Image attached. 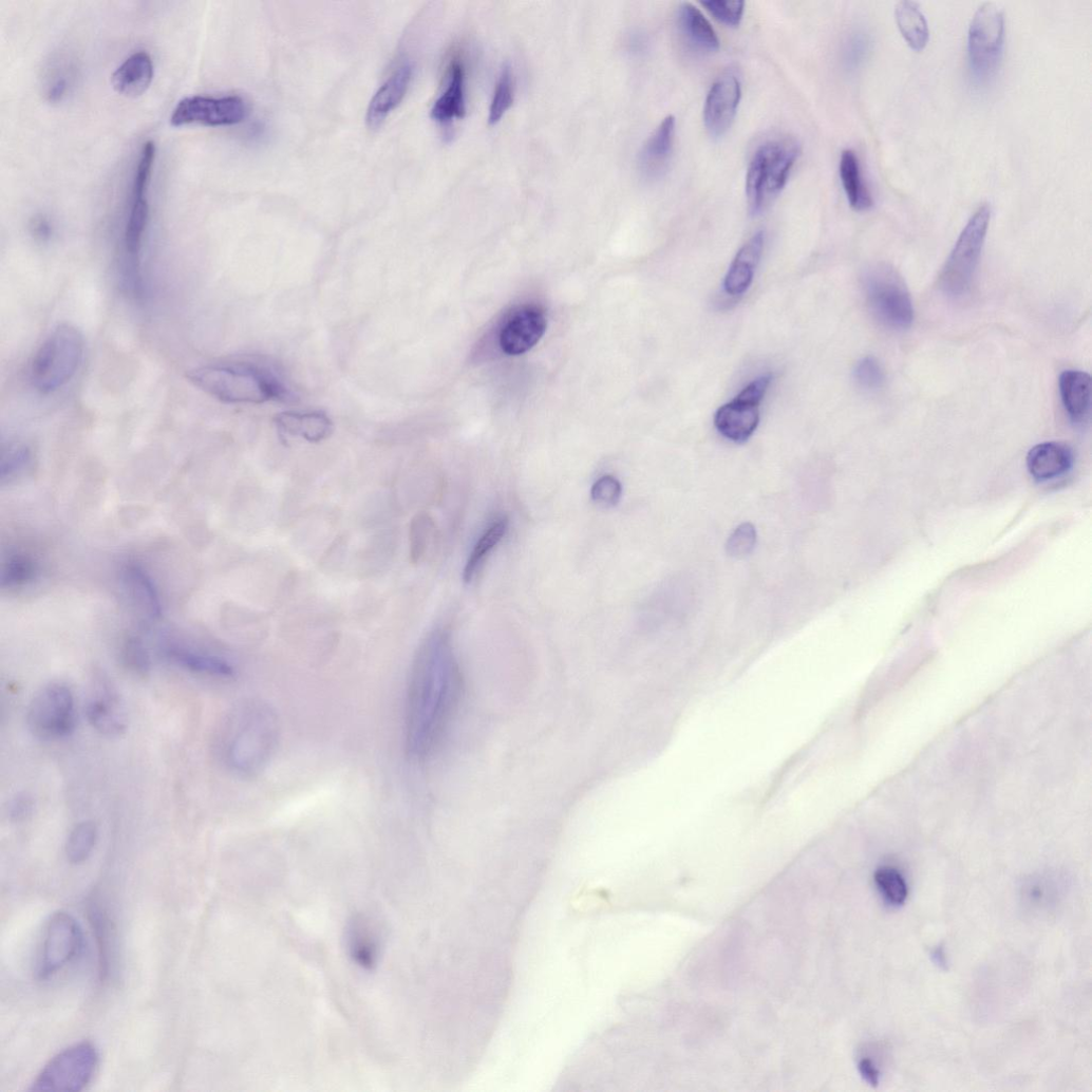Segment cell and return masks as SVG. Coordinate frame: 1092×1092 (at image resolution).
<instances>
[{
  "label": "cell",
  "instance_id": "1",
  "mask_svg": "<svg viewBox=\"0 0 1092 1092\" xmlns=\"http://www.w3.org/2000/svg\"><path fill=\"white\" fill-rule=\"evenodd\" d=\"M462 676L449 638L430 636L414 661L407 700L406 740L415 760L439 743L457 709Z\"/></svg>",
  "mask_w": 1092,
  "mask_h": 1092
},
{
  "label": "cell",
  "instance_id": "2",
  "mask_svg": "<svg viewBox=\"0 0 1092 1092\" xmlns=\"http://www.w3.org/2000/svg\"><path fill=\"white\" fill-rule=\"evenodd\" d=\"M188 379L206 394L231 404L285 401L290 393L276 373L251 362L218 363L189 373Z\"/></svg>",
  "mask_w": 1092,
  "mask_h": 1092
},
{
  "label": "cell",
  "instance_id": "3",
  "mask_svg": "<svg viewBox=\"0 0 1092 1092\" xmlns=\"http://www.w3.org/2000/svg\"><path fill=\"white\" fill-rule=\"evenodd\" d=\"M280 727L276 712L266 703L251 702L230 718L225 733V756L238 773L262 771L272 756Z\"/></svg>",
  "mask_w": 1092,
  "mask_h": 1092
},
{
  "label": "cell",
  "instance_id": "4",
  "mask_svg": "<svg viewBox=\"0 0 1092 1092\" xmlns=\"http://www.w3.org/2000/svg\"><path fill=\"white\" fill-rule=\"evenodd\" d=\"M801 154V146L792 138L762 144L754 152L746 175L749 211L759 215L779 196Z\"/></svg>",
  "mask_w": 1092,
  "mask_h": 1092
},
{
  "label": "cell",
  "instance_id": "5",
  "mask_svg": "<svg viewBox=\"0 0 1092 1092\" xmlns=\"http://www.w3.org/2000/svg\"><path fill=\"white\" fill-rule=\"evenodd\" d=\"M84 351L81 333L72 324H60L36 354L31 369L34 387L42 394H51L76 375Z\"/></svg>",
  "mask_w": 1092,
  "mask_h": 1092
},
{
  "label": "cell",
  "instance_id": "6",
  "mask_svg": "<svg viewBox=\"0 0 1092 1092\" xmlns=\"http://www.w3.org/2000/svg\"><path fill=\"white\" fill-rule=\"evenodd\" d=\"M991 218L992 206L979 205L959 236L939 279L941 290L948 297L959 298L971 289Z\"/></svg>",
  "mask_w": 1092,
  "mask_h": 1092
},
{
  "label": "cell",
  "instance_id": "7",
  "mask_svg": "<svg viewBox=\"0 0 1092 1092\" xmlns=\"http://www.w3.org/2000/svg\"><path fill=\"white\" fill-rule=\"evenodd\" d=\"M867 304L873 316L892 331H906L912 324L915 308L910 293L899 272L879 265L864 278Z\"/></svg>",
  "mask_w": 1092,
  "mask_h": 1092
},
{
  "label": "cell",
  "instance_id": "8",
  "mask_svg": "<svg viewBox=\"0 0 1092 1092\" xmlns=\"http://www.w3.org/2000/svg\"><path fill=\"white\" fill-rule=\"evenodd\" d=\"M1005 22L1002 11L986 2L976 11L968 29V65L976 82L989 81L997 72L1004 48Z\"/></svg>",
  "mask_w": 1092,
  "mask_h": 1092
},
{
  "label": "cell",
  "instance_id": "9",
  "mask_svg": "<svg viewBox=\"0 0 1092 1092\" xmlns=\"http://www.w3.org/2000/svg\"><path fill=\"white\" fill-rule=\"evenodd\" d=\"M27 727L32 734L45 741L70 736L76 726L74 697L61 683L41 689L27 710Z\"/></svg>",
  "mask_w": 1092,
  "mask_h": 1092
},
{
  "label": "cell",
  "instance_id": "10",
  "mask_svg": "<svg viewBox=\"0 0 1092 1092\" xmlns=\"http://www.w3.org/2000/svg\"><path fill=\"white\" fill-rule=\"evenodd\" d=\"M98 1063L93 1044L81 1042L56 1055L40 1072L32 1091H81L92 1079Z\"/></svg>",
  "mask_w": 1092,
  "mask_h": 1092
},
{
  "label": "cell",
  "instance_id": "11",
  "mask_svg": "<svg viewBox=\"0 0 1092 1092\" xmlns=\"http://www.w3.org/2000/svg\"><path fill=\"white\" fill-rule=\"evenodd\" d=\"M247 116L248 105L242 96L194 95L176 105L170 123L176 128L191 125L231 127L242 124Z\"/></svg>",
  "mask_w": 1092,
  "mask_h": 1092
},
{
  "label": "cell",
  "instance_id": "12",
  "mask_svg": "<svg viewBox=\"0 0 1092 1092\" xmlns=\"http://www.w3.org/2000/svg\"><path fill=\"white\" fill-rule=\"evenodd\" d=\"M83 934L78 922L67 912H57L48 922L38 975L48 979L70 964L81 953Z\"/></svg>",
  "mask_w": 1092,
  "mask_h": 1092
},
{
  "label": "cell",
  "instance_id": "13",
  "mask_svg": "<svg viewBox=\"0 0 1092 1092\" xmlns=\"http://www.w3.org/2000/svg\"><path fill=\"white\" fill-rule=\"evenodd\" d=\"M545 312L535 304L515 308L504 321L500 332V346L509 356H520L530 351L546 331Z\"/></svg>",
  "mask_w": 1092,
  "mask_h": 1092
},
{
  "label": "cell",
  "instance_id": "14",
  "mask_svg": "<svg viewBox=\"0 0 1092 1092\" xmlns=\"http://www.w3.org/2000/svg\"><path fill=\"white\" fill-rule=\"evenodd\" d=\"M89 723L101 735L119 737L128 730V718L116 688L103 677L94 680L86 704Z\"/></svg>",
  "mask_w": 1092,
  "mask_h": 1092
},
{
  "label": "cell",
  "instance_id": "15",
  "mask_svg": "<svg viewBox=\"0 0 1092 1092\" xmlns=\"http://www.w3.org/2000/svg\"><path fill=\"white\" fill-rule=\"evenodd\" d=\"M740 98L741 84L735 74H724L713 83L703 111L704 125L712 136L720 137L729 131L736 117Z\"/></svg>",
  "mask_w": 1092,
  "mask_h": 1092
},
{
  "label": "cell",
  "instance_id": "16",
  "mask_svg": "<svg viewBox=\"0 0 1092 1092\" xmlns=\"http://www.w3.org/2000/svg\"><path fill=\"white\" fill-rule=\"evenodd\" d=\"M676 127V118L669 116L643 145L638 168L645 180L657 181L667 172L675 148Z\"/></svg>",
  "mask_w": 1092,
  "mask_h": 1092
},
{
  "label": "cell",
  "instance_id": "17",
  "mask_svg": "<svg viewBox=\"0 0 1092 1092\" xmlns=\"http://www.w3.org/2000/svg\"><path fill=\"white\" fill-rule=\"evenodd\" d=\"M759 404L738 394L717 410L714 418L716 429L732 443L748 441L759 423Z\"/></svg>",
  "mask_w": 1092,
  "mask_h": 1092
},
{
  "label": "cell",
  "instance_id": "18",
  "mask_svg": "<svg viewBox=\"0 0 1092 1092\" xmlns=\"http://www.w3.org/2000/svg\"><path fill=\"white\" fill-rule=\"evenodd\" d=\"M412 74V65L404 63L378 89L368 109L366 123L371 129L380 127L402 101L410 87Z\"/></svg>",
  "mask_w": 1092,
  "mask_h": 1092
},
{
  "label": "cell",
  "instance_id": "19",
  "mask_svg": "<svg viewBox=\"0 0 1092 1092\" xmlns=\"http://www.w3.org/2000/svg\"><path fill=\"white\" fill-rule=\"evenodd\" d=\"M1073 452L1063 444L1046 443L1033 448L1027 458L1030 474L1046 483L1066 475L1073 467Z\"/></svg>",
  "mask_w": 1092,
  "mask_h": 1092
},
{
  "label": "cell",
  "instance_id": "20",
  "mask_svg": "<svg viewBox=\"0 0 1092 1092\" xmlns=\"http://www.w3.org/2000/svg\"><path fill=\"white\" fill-rule=\"evenodd\" d=\"M466 113V71L463 62L456 59L450 67L447 87L434 101L430 116L435 123L449 125L463 119Z\"/></svg>",
  "mask_w": 1092,
  "mask_h": 1092
},
{
  "label": "cell",
  "instance_id": "21",
  "mask_svg": "<svg viewBox=\"0 0 1092 1092\" xmlns=\"http://www.w3.org/2000/svg\"><path fill=\"white\" fill-rule=\"evenodd\" d=\"M766 234L755 233L737 252L724 278L723 288L730 296H740L750 287L762 255Z\"/></svg>",
  "mask_w": 1092,
  "mask_h": 1092
},
{
  "label": "cell",
  "instance_id": "22",
  "mask_svg": "<svg viewBox=\"0 0 1092 1092\" xmlns=\"http://www.w3.org/2000/svg\"><path fill=\"white\" fill-rule=\"evenodd\" d=\"M154 78V64L149 53L139 51L131 55L114 73V88L128 97H138L147 92Z\"/></svg>",
  "mask_w": 1092,
  "mask_h": 1092
},
{
  "label": "cell",
  "instance_id": "23",
  "mask_svg": "<svg viewBox=\"0 0 1092 1092\" xmlns=\"http://www.w3.org/2000/svg\"><path fill=\"white\" fill-rule=\"evenodd\" d=\"M278 428L285 434L317 444L330 438L334 422L322 412H283L276 416Z\"/></svg>",
  "mask_w": 1092,
  "mask_h": 1092
},
{
  "label": "cell",
  "instance_id": "24",
  "mask_svg": "<svg viewBox=\"0 0 1092 1092\" xmlns=\"http://www.w3.org/2000/svg\"><path fill=\"white\" fill-rule=\"evenodd\" d=\"M678 26L681 36L694 50L702 53H714L719 50L720 41L709 20L690 3H684L678 13Z\"/></svg>",
  "mask_w": 1092,
  "mask_h": 1092
},
{
  "label": "cell",
  "instance_id": "25",
  "mask_svg": "<svg viewBox=\"0 0 1092 1092\" xmlns=\"http://www.w3.org/2000/svg\"><path fill=\"white\" fill-rule=\"evenodd\" d=\"M1059 393L1069 418L1074 423L1082 422L1091 404L1090 376L1080 371H1065L1059 377Z\"/></svg>",
  "mask_w": 1092,
  "mask_h": 1092
},
{
  "label": "cell",
  "instance_id": "26",
  "mask_svg": "<svg viewBox=\"0 0 1092 1092\" xmlns=\"http://www.w3.org/2000/svg\"><path fill=\"white\" fill-rule=\"evenodd\" d=\"M840 176L850 206L858 211L869 209L872 195L861 173L860 162L852 150H845L840 161Z\"/></svg>",
  "mask_w": 1092,
  "mask_h": 1092
},
{
  "label": "cell",
  "instance_id": "27",
  "mask_svg": "<svg viewBox=\"0 0 1092 1092\" xmlns=\"http://www.w3.org/2000/svg\"><path fill=\"white\" fill-rule=\"evenodd\" d=\"M165 654L172 663L190 672L218 678H232L236 675V671L230 663L221 658L212 657V655L195 653L178 646L167 647Z\"/></svg>",
  "mask_w": 1092,
  "mask_h": 1092
},
{
  "label": "cell",
  "instance_id": "28",
  "mask_svg": "<svg viewBox=\"0 0 1092 1092\" xmlns=\"http://www.w3.org/2000/svg\"><path fill=\"white\" fill-rule=\"evenodd\" d=\"M896 19L910 48L922 51L928 43L929 29L919 4L911 0H901L896 6Z\"/></svg>",
  "mask_w": 1092,
  "mask_h": 1092
},
{
  "label": "cell",
  "instance_id": "29",
  "mask_svg": "<svg viewBox=\"0 0 1092 1092\" xmlns=\"http://www.w3.org/2000/svg\"><path fill=\"white\" fill-rule=\"evenodd\" d=\"M350 949L354 960L362 967L376 965L379 941L374 926L363 918L354 921L350 931Z\"/></svg>",
  "mask_w": 1092,
  "mask_h": 1092
},
{
  "label": "cell",
  "instance_id": "30",
  "mask_svg": "<svg viewBox=\"0 0 1092 1092\" xmlns=\"http://www.w3.org/2000/svg\"><path fill=\"white\" fill-rule=\"evenodd\" d=\"M507 530L508 520L501 517L495 520L479 538L465 568L464 579L467 583H470L475 578L487 558L503 540Z\"/></svg>",
  "mask_w": 1092,
  "mask_h": 1092
},
{
  "label": "cell",
  "instance_id": "31",
  "mask_svg": "<svg viewBox=\"0 0 1092 1092\" xmlns=\"http://www.w3.org/2000/svg\"><path fill=\"white\" fill-rule=\"evenodd\" d=\"M97 841V828L93 822L84 821L78 824L71 832L65 853L68 860L73 864H80L87 861Z\"/></svg>",
  "mask_w": 1092,
  "mask_h": 1092
},
{
  "label": "cell",
  "instance_id": "32",
  "mask_svg": "<svg viewBox=\"0 0 1092 1092\" xmlns=\"http://www.w3.org/2000/svg\"><path fill=\"white\" fill-rule=\"evenodd\" d=\"M873 881L883 898L892 906H903L909 890L902 873L895 867L883 866L873 873Z\"/></svg>",
  "mask_w": 1092,
  "mask_h": 1092
},
{
  "label": "cell",
  "instance_id": "33",
  "mask_svg": "<svg viewBox=\"0 0 1092 1092\" xmlns=\"http://www.w3.org/2000/svg\"><path fill=\"white\" fill-rule=\"evenodd\" d=\"M514 100L513 75L509 64H505L498 76L493 98L489 109V124L497 125L509 111Z\"/></svg>",
  "mask_w": 1092,
  "mask_h": 1092
},
{
  "label": "cell",
  "instance_id": "34",
  "mask_svg": "<svg viewBox=\"0 0 1092 1092\" xmlns=\"http://www.w3.org/2000/svg\"><path fill=\"white\" fill-rule=\"evenodd\" d=\"M756 529L751 523L739 525L728 539L726 549L730 558L743 559L754 549L756 544Z\"/></svg>",
  "mask_w": 1092,
  "mask_h": 1092
},
{
  "label": "cell",
  "instance_id": "35",
  "mask_svg": "<svg viewBox=\"0 0 1092 1092\" xmlns=\"http://www.w3.org/2000/svg\"><path fill=\"white\" fill-rule=\"evenodd\" d=\"M854 380L864 390H878L885 383V372L881 363L872 357L862 359L855 366Z\"/></svg>",
  "mask_w": 1092,
  "mask_h": 1092
},
{
  "label": "cell",
  "instance_id": "36",
  "mask_svg": "<svg viewBox=\"0 0 1092 1092\" xmlns=\"http://www.w3.org/2000/svg\"><path fill=\"white\" fill-rule=\"evenodd\" d=\"M701 5L705 7L718 22L729 27L738 26L745 12V3L740 2V0H736V2L708 0V2H701Z\"/></svg>",
  "mask_w": 1092,
  "mask_h": 1092
},
{
  "label": "cell",
  "instance_id": "37",
  "mask_svg": "<svg viewBox=\"0 0 1092 1092\" xmlns=\"http://www.w3.org/2000/svg\"><path fill=\"white\" fill-rule=\"evenodd\" d=\"M154 161L155 145L153 142H148L144 145L138 167L136 170L133 183V199L147 197V191L150 184Z\"/></svg>",
  "mask_w": 1092,
  "mask_h": 1092
},
{
  "label": "cell",
  "instance_id": "38",
  "mask_svg": "<svg viewBox=\"0 0 1092 1092\" xmlns=\"http://www.w3.org/2000/svg\"><path fill=\"white\" fill-rule=\"evenodd\" d=\"M870 48L868 35L863 31H855L847 38L843 58L848 69H856L865 60Z\"/></svg>",
  "mask_w": 1092,
  "mask_h": 1092
},
{
  "label": "cell",
  "instance_id": "39",
  "mask_svg": "<svg viewBox=\"0 0 1092 1092\" xmlns=\"http://www.w3.org/2000/svg\"><path fill=\"white\" fill-rule=\"evenodd\" d=\"M124 661L128 670L139 677H147L150 673L149 654L144 644L136 639L127 642L124 649Z\"/></svg>",
  "mask_w": 1092,
  "mask_h": 1092
},
{
  "label": "cell",
  "instance_id": "40",
  "mask_svg": "<svg viewBox=\"0 0 1092 1092\" xmlns=\"http://www.w3.org/2000/svg\"><path fill=\"white\" fill-rule=\"evenodd\" d=\"M52 76L49 77L46 86V98L51 102L61 101L70 92L74 79L73 68L64 63L55 68Z\"/></svg>",
  "mask_w": 1092,
  "mask_h": 1092
},
{
  "label": "cell",
  "instance_id": "41",
  "mask_svg": "<svg viewBox=\"0 0 1092 1092\" xmlns=\"http://www.w3.org/2000/svg\"><path fill=\"white\" fill-rule=\"evenodd\" d=\"M622 496V486L614 476L601 477L592 487L591 497L595 503L603 507L616 506Z\"/></svg>",
  "mask_w": 1092,
  "mask_h": 1092
},
{
  "label": "cell",
  "instance_id": "42",
  "mask_svg": "<svg viewBox=\"0 0 1092 1092\" xmlns=\"http://www.w3.org/2000/svg\"><path fill=\"white\" fill-rule=\"evenodd\" d=\"M432 529V522L427 515H419L412 522L411 528V557L418 561L427 548V542Z\"/></svg>",
  "mask_w": 1092,
  "mask_h": 1092
},
{
  "label": "cell",
  "instance_id": "43",
  "mask_svg": "<svg viewBox=\"0 0 1092 1092\" xmlns=\"http://www.w3.org/2000/svg\"><path fill=\"white\" fill-rule=\"evenodd\" d=\"M34 806L32 797L26 794L18 795L8 808L11 820L17 823L26 821L33 814Z\"/></svg>",
  "mask_w": 1092,
  "mask_h": 1092
},
{
  "label": "cell",
  "instance_id": "44",
  "mask_svg": "<svg viewBox=\"0 0 1092 1092\" xmlns=\"http://www.w3.org/2000/svg\"><path fill=\"white\" fill-rule=\"evenodd\" d=\"M31 231L35 239L45 242L51 239L52 226L45 215L39 214L32 221Z\"/></svg>",
  "mask_w": 1092,
  "mask_h": 1092
},
{
  "label": "cell",
  "instance_id": "45",
  "mask_svg": "<svg viewBox=\"0 0 1092 1092\" xmlns=\"http://www.w3.org/2000/svg\"><path fill=\"white\" fill-rule=\"evenodd\" d=\"M861 1076L872 1087H878L881 1081V1072L868 1058H863L858 1065Z\"/></svg>",
  "mask_w": 1092,
  "mask_h": 1092
},
{
  "label": "cell",
  "instance_id": "46",
  "mask_svg": "<svg viewBox=\"0 0 1092 1092\" xmlns=\"http://www.w3.org/2000/svg\"><path fill=\"white\" fill-rule=\"evenodd\" d=\"M930 957H931L934 963L936 965H938L940 968H942L944 971L948 969L947 958H946V955H945V952H944V948H943L942 945L937 946L931 952Z\"/></svg>",
  "mask_w": 1092,
  "mask_h": 1092
}]
</instances>
